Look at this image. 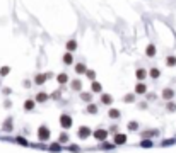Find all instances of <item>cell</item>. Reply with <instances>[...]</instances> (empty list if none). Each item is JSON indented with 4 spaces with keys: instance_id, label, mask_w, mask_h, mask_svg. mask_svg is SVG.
<instances>
[{
    "instance_id": "1",
    "label": "cell",
    "mask_w": 176,
    "mask_h": 153,
    "mask_svg": "<svg viewBox=\"0 0 176 153\" xmlns=\"http://www.w3.org/2000/svg\"><path fill=\"white\" fill-rule=\"evenodd\" d=\"M50 136H52L50 128L44 126V124H41V126L38 128V139H40V141H48V139H50Z\"/></svg>"
},
{
    "instance_id": "2",
    "label": "cell",
    "mask_w": 176,
    "mask_h": 153,
    "mask_svg": "<svg viewBox=\"0 0 176 153\" xmlns=\"http://www.w3.org/2000/svg\"><path fill=\"white\" fill-rule=\"evenodd\" d=\"M60 126H62L63 129H70V128L73 126L72 116H70V114H67V112H63L62 116H60Z\"/></svg>"
},
{
    "instance_id": "3",
    "label": "cell",
    "mask_w": 176,
    "mask_h": 153,
    "mask_svg": "<svg viewBox=\"0 0 176 153\" xmlns=\"http://www.w3.org/2000/svg\"><path fill=\"white\" fill-rule=\"evenodd\" d=\"M108 136H110V131H106V129H103V128H98V129L92 131V138L98 139V141H106Z\"/></svg>"
},
{
    "instance_id": "4",
    "label": "cell",
    "mask_w": 176,
    "mask_h": 153,
    "mask_svg": "<svg viewBox=\"0 0 176 153\" xmlns=\"http://www.w3.org/2000/svg\"><path fill=\"white\" fill-rule=\"evenodd\" d=\"M77 136H79V139H87L89 136H92V129L89 126H79Z\"/></svg>"
},
{
    "instance_id": "5",
    "label": "cell",
    "mask_w": 176,
    "mask_h": 153,
    "mask_svg": "<svg viewBox=\"0 0 176 153\" xmlns=\"http://www.w3.org/2000/svg\"><path fill=\"white\" fill-rule=\"evenodd\" d=\"M127 133H115L113 135V143L116 146H121V145H125V143H127Z\"/></svg>"
},
{
    "instance_id": "6",
    "label": "cell",
    "mask_w": 176,
    "mask_h": 153,
    "mask_svg": "<svg viewBox=\"0 0 176 153\" xmlns=\"http://www.w3.org/2000/svg\"><path fill=\"white\" fill-rule=\"evenodd\" d=\"M62 63L65 66H72V65H75L73 63V53L72 51H65L63 53V56H62Z\"/></svg>"
},
{
    "instance_id": "7",
    "label": "cell",
    "mask_w": 176,
    "mask_h": 153,
    "mask_svg": "<svg viewBox=\"0 0 176 153\" xmlns=\"http://www.w3.org/2000/svg\"><path fill=\"white\" fill-rule=\"evenodd\" d=\"M99 100H101L103 106H113V95L111 94H106V92L99 94Z\"/></svg>"
},
{
    "instance_id": "8",
    "label": "cell",
    "mask_w": 176,
    "mask_h": 153,
    "mask_svg": "<svg viewBox=\"0 0 176 153\" xmlns=\"http://www.w3.org/2000/svg\"><path fill=\"white\" fill-rule=\"evenodd\" d=\"M149 76V70H145V68H142V66H139V68L135 70V78L139 82H144Z\"/></svg>"
},
{
    "instance_id": "9",
    "label": "cell",
    "mask_w": 176,
    "mask_h": 153,
    "mask_svg": "<svg viewBox=\"0 0 176 153\" xmlns=\"http://www.w3.org/2000/svg\"><path fill=\"white\" fill-rule=\"evenodd\" d=\"M87 65H86L84 61H79V63H75L73 65V72L77 73V75H86V72H87Z\"/></svg>"
},
{
    "instance_id": "10",
    "label": "cell",
    "mask_w": 176,
    "mask_h": 153,
    "mask_svg": "<svg viewBox=\"0 0 176 153\" xmlns=\"http://www.w3.org/2000/svg\"><path fill=\"white\" fill-rule=\"evenodd\" d=\"M12 128H14V117H5V121L2 123V129H4L5 133H10L12 131Z\"/></svg>"
},
{
    "instance_id": "11",
    "label": "cell",
    "mask_w": 176,
    "mask_h": 153,
    "mask_svg": "<svg viewBox=\"0 0 176 153\" xmlns=\"http://www.w3.org/2000/svg\"><path fill=\"white\" fill-rule=\"evenodd\" d=\"M70 88H72V92H82V80L81 78H72L70 80Z\"/></svg>"
},
{
    "instance_id": "12",
    "label": "cell",
    "mask_w": 176,
    "mask_h": 153,
    "mask_svg": "<svg viewBox=\"0 0 176 153\" xmlns=\"http://www.w3.org/2000/svg\"><path fill=\"white\" fill-rule=\"evenodd\" d=\"M84 112H86V114H91V116H94V114L99 112V106H98V104H94V102H89L87 106H86Z\"/></svg>"
},
{
    "instance_id": "13",
    "label": "cell",
    "mask_w": 176,
    "mask_h": 153,
    "mask_svg": "<svg viewBox=\"0 0 176 153\" xmlns=\"http://www.w3.org/2000/svg\"><path fill=\"white\" fill-rule=\"evenodd\" d=\"M48 73H36L34 75V84L36 85H44L46 84V80H48Z\"/></svg>"
},
{
    "instance_id": "14",
    "label": "cell",
    "mask_w": 176,
    "mask_h": 153,
    "mask_svg": "<svg viewBox=\"0 0 176 153\" xmlns=\"http://www.w3.org/2000/svg\"><path fill=\"white\" fill-rule=\"evenodd\" d=\"M50 97H52V95L46 94V92H36V97H34V100H36L38 104H44L46 100H50Z\"/></svg>"
},
{
    "instance_id": "15",
    "label": "cell",
    "mask_w": 176,
    "mask_h": 153,
    "mask_svg": "<svg viewBox=\"0 0 176 153\" xmlns=\"http://www.w3.org/2000/svg\"><path fill=\"white\" fill-rule=\"evenodd\" d=\"M133 92H135L137 95H145L147 94V85L144 84V82H137L135 88H133Z\"/></svg>"
},
{
    "instance_id": "16",
    "label": "cell",
    "mask_w": 176,
    "mask_h": 153,
    "mask_svg": "<svg viewBox=\"0 0 176 153\" xmlns=\"http://www.w3.org/2000/svg\"><path fill=\"white\" fill-rule=\"evenodd\" d=\"M157 55V48H156V44H147V48H145V56L147 58H154V56Z\"/></svg>"
},
{
    "instance_id": "17",
    "label": "cell",
    "mask_w": 176,
    "mask_h": 153,
    "mask_svg": "<svg viewBox=\"0 0 176 153\" xmlns=\"http://www.w3.org/2000/svg\"><path fill=\"white\" fill-rule=\"evenodd\" d=\"M36 104H38V102L34 100V99H26V100H24V111H26V112H31V111H34Z\"/></svg>"
},
{
    "instance_id": "18",
    "label": "cell",
    "mask_w": 176,
    "mask_h": 153,
    "mask_svg": "<svg viewBox=\"0 0 176 153\" xmlns=\"http://www.w3.org/2000/svg\"><path fill=\"white\" fill-rule=\"evenodd\" d=\"M108 117H110V119H120L121 111L116 109V107H110V109H108Z\"/></svg>"
},
{
    "instance_id": "19",
    "label": "cell",
    "mask_w": 176,
    "mask_h": 153,
    "mask_svg": "<svg viewBox=\"0 0 176 153\" xmlns=\"http://www.w3.org/2000/svg\"><path fill=\"white\" fill-rule=\"evenodd\" d=\"M161 97L164 99L166 102H168V100H173V97H174V90H173V88H169V87H166L164 90H162Z\"/></svg>"
},
{
    "instance_id": "20",
    "label": "cell",
    "mask_w": 176,
    "mask_h": 153,
    "mask_svg": "<svg viewBox=\"0 0 176 153\" xmlns=\"http://www.w3.org/2000/svg\"><path fill=\"white\" fill-rule=\"evenodd\" d=\"M77 46H79L77 39H73V37H72V39H69L65 43V51H72V53H73V51L77 49Z\"/></svg>"
},
{
    "instance_id": "21",
    "label": "cell",
    "mask_w": 176,
    "mask_h": 153,
    "mask_svg": "<svg viewBox=\"0 0 176 153\" xmlns=\"http://www.w3.org/2000/svg\"><path fill=\"white\" fill-rule=\"evenodd\" d=\"M57 82H58V85H65V84L70 82V78H69V75H67L65 72H62V73L57 75Z\"/></svg>"
},
{
    "instance_id": "22",
    "label": "cell",
    "mask_w": 176,
    "mask_h": 153,
    "mask_svg": "<svg viewBox=\"0 0 176 153\" xmlns=\"http://www.w3.org/2000/svg\"><path fill=\"white\" fill-rule=\"evenodd\" d=\"M149 76L152 78V80H157L159 76H161V70H159L157 66H150L149 68Z\"/></svg>"
},
{
    "instance_id": "23",
    "label": "cell",
    "mask_w": 176,
    "mask_h": 153,
    "mask_svg": "<svg viewBox=\"0 0 176 153\" xmlns=\"http://www.w3.org/2000/svg\"><path fill=\"white\" fill-rule=\"evenodd\" d=\"M140 136H142V138H157L159 131H157V129H147V131L140 133Z\"/></svg>"
},
{
    "instance_id": "24",
    "label": "cell",
    "mask_w": 176,
    "mask_h": 153,
    "mask_svg": "<svg viewBox=\"0 0 176 153\" xmlns=\"http://www.w3.org/2000/svg\"><path fill=\"white\" fill-rule=\"evenodd\" d=\"M91 92H92V94H103V85L99 84L98 80H94L91 84Z\"/></svg>"
},
{
    "instance_id": "25",
    "label": "cell",
    "mask_w": 176,
    "mask_h": 153,
    "mask_svg": "<svg viewBox=\"0 0 176 153\" xmlns=\"http://www.w3.org/2000/svg\"><path fill=\"white\" fill-rule=\"evenodd\" d=\"M79 97H81V100L84 102H92V92H79Z\"/></svg>"
},
{
    "instance_id": "26",
    "label": "cell",
    "mask_w": 176,
    "mask_h": 153,
    "mask_svg": "<svg viewBox=\"0 0 176 153\" xmlns=\"http://www.w3.org/2000/svg\"><path fill=\"white\" fill-rule=\"evenodd\" d=\"M135 92H133V94H127V95H123V99H121V100L125 102V104H133V102H135Z\"/></svg>"
},
{
    "instance_id": "27",
    "label": "cell",
    "mask_w": 176,
    "mask_h": 153,
    "mask_svg": "<svg viewBox=\"0 0 176 153\" xmlns=\"http://www.w3.org/2000/svg\"><path fill=\"white\" fill-rule=\"evenodd\" d=\"M127 128H128V131H130V133H137L140 126H139V123H137V121H130V123L127 124Z\"/></svg>"
},
{
    "instance_id": "28",
    "label": "cell",
    "mask_w": 176,
    "mask_h": 153,
    "mask_svg": "<svg viewBox=\"0 0 176 153\" xmlns=\"http://www.w3.org/2000/svg\"><path fill=\"white\" fill-rule=\"evenodd\" d=\"M166 65H168V66H176V56L174 55H168V56H166Z\"/></svg>"
},
{
    "instance_id": "29",
    "label": "cell",
    "mask_w": 176,
    "mask_h": 153,
    "mask_svg": "<svg viewBox=\"0 0 176 153\" xmlns=\"http://www.w3.org/2000/svg\"><path fill=\"white\" fill-rule=\"evenodd\" d=\"M140 146H142V148H150V146H154V141L149 139V138H144L142 141H140Z\"/></svg>"
},
{
    "instance_id": "30",
    "label": "cell",
    "mask_w": 176,
    "mask_h": 153,
    "mask_svg": "<svg viewBox=\"0 0 176 153\" xmlns=\"http://www.w3.org/2000/svg\"><path fill=\"white\" fill-rule=\"evenodd\" d=\"M166 111H168V112H176V102L168 100V104H166Z\"/></svg>"
},
{
    "instance_id": "31",
    "label": "cell",
    "mask_w": 176,
    "mask_h": 153,
    "mask_svg": "<svg viewBox=\"0 0 176 153\" xmlns=\"http://www.w3.org/2000/svg\"><path fill=\"white\" fill-rule=\"evenodd\" d=\"M86 78L91 80V82H94L96 80V72L94 70H87V72H86Z\"/></svg>"
},
{
    "instance_id": "32",
    "label": "cell",
    "mask_w": 176,
    "mask_h": 153,
    "mask_svg": "<svg viewBox=\"0 0 176 153\" xmlns=\"http://www.w3.org/2000/svg\"><path fill=\"white\" fill-rule=\"evenodd\" d=\"M60 150H62V143H60V141L52 143V146H50V151H60Z\"/></svg>"
},
{
    "instance_id": "33",
    "label": "cell",
    "mask_w": 176,
    "mask_h": 153,
    "mask_svg": "<svg viewBox=\"0 0 176 153\" xmlns=\"http://www.w3.org/2000/svg\"><path fill=\"white\" fill-rule=\"evenodd\" d=\"M58 141L62 143V145H65V143H69V135H67V133H62V135L58 136Z\"/></svg>"
},
{
    "instance_id": "34",
    "label": "cell",
    "mask_w": 176,
    "mask_h": 153,
    "mask_svg": "<svg viewBox=\"0 0 176 153\" xmlns=\"http://www.w3.org/2000/svg\"><path fill=\"white\" fill-rule=\"evenodd\" d=\"M9 72H10V66H0V76L9 75Z\"/></svg>"
},
{
    "instance_id": "35",
    "label": "cell",
    "mask_w": 176,
    "mask_h": 153,
    "mask_svg": "<svg viewBox=\"0 0 176 153\" xmlns=\"http://www.w3.org/2000/svg\"><path fill=\"white\" fill-rule=\"evenodd\" d=\"M115 146H116L115 143H106V141H104L101 148H103V150H111V148H115Z\"/></svg>"
},
{
    "instance_id": "36",
    "label": "cell",
    "mask_w": 176,
    "mask_h": 153,
    "mask_svg": "<svg viewBox=\"0 0 176 153\" xmlns=\"http://www.w3.org/2000/svg\"><path fill=\"white\" fill-rule=\"evenodd\" d=\"M15 141L21 143V145H24V146H27V141H26L24 138H22V136H17V138H15Z\"/></svg>"
},
{
    "instance_id": "37",
    "label": "cell",
    "mask_w": 176,
    "mask_h": 153,
    "mask_svg": "<svg viewBox=\"0 0 176 153\" xmlns=\"http://www.w3.org/2000/svg\"><path fill=\"white\" fill-rule=\"evenodd\" d=\"M69 150H70V151H79V146L75 145V143H72V145L69 146Z\"/></svg>"
},
{
    "instance_id": "38",
    "label": "cell",
    "mask_w": 176,
    "mask_h": 153,
    "mask_svg": "<svg viewBox=\"0 0 176 153\" xmlns=\"http://www.w3.org/2000/svg\"><path fill=\"white\" fill-rule=\"evenodd\" d=\"M145 95H147V100H156V99H157L156 94H145Z\"/></svg>"
},
{
    "instance_id": "39",
    "label": "cell",
    "mask_w": 176,
    "mask_h": 153,
    "mask_svg": "<svg viewBox=\"0 0 176 153\" xmlns=\"http://www.w3.org/2000/svg\"><path fill=\"white\" fill-rule=\"evenodd\" d=\"M139 109H147V102H140V104H139Z\"/></svg>"
},
{
    "instance_id": "40",
    "label": "cell",
    "mask_w": 176,
    "mask_h": 153,
    "mask_svg": "<svg viewBox=\"0 0 176 153\" xmlns=\"http://www.w3.org/2000/svg\"><path fill=\"white\" fill-rule=\"evenodd\" d=\"M110 133H113V135H115V133H118V128L116 126H111L110 128Z\"/></svg>"
},
{
    "instance_id": "41",
    "label": "cell",
    "mask_w": 176,
    "mask_h": 153,
    "mask_svg": "<svg viewBox=\"0 0 176 153\" xmlns=\"http://www.w3.org/2000/svg\"><path fill=\"white\" fill-rule=\"evenodd\" d=\"M60 95H62V94H60V90H57L55 94L52 95V97H53V99H60Z\"/></svg>"
},
{
    "instance_id": "42",
    "label": "cell",
    "mask_w": 176,
    "mask_h": 153,
    "mask_svg": "<svg viewBox=\"0 0 176 153\" xmlns=\"http://www.w3.org/2000/svg\"><path fill=\"white\" fill-rule=\"evenodd\" d=\"M4 107H5V109H10V100H5Z\"/></svg>"
}]
</instances>
